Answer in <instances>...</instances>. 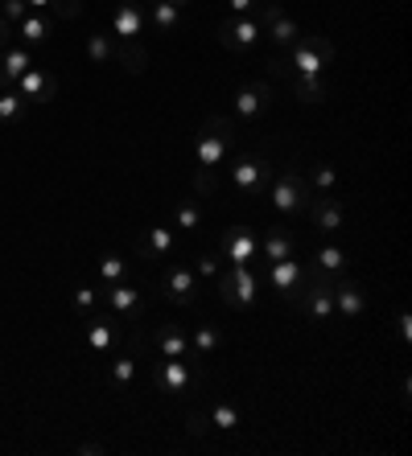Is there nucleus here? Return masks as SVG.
Wrapping results in <instances>:
<instances>
[{
	"label": "nucleus",
	"instance_id": "7c9ffc66",
	"mask_svg": "<svg viewBox=\"0 0 412 456\" xmlns=\"http://www.w3.org/2000/svg\"><path fill=\"white\" fill-rule=\"evenodd\" d=\"M21 116H25V99L17 95V86H9V91H0V124L12 127Z\"/></svg>",
	"mask_w": 412,
	"mask_h": 456
},
{
	"label": "nucleus",
	"instance_id": "412c9836",
	"mask_svg": "<svg viewBox=\"0 0 412 456\" xmlns=\"http://www.w3.org/2000/svg\"><path fill=\"white\" fill-rule=\"evenodd\" d=\"M305 280V267L297 259H281V264H268V284L281 292L284 300H293V292L301 288Z\"/></svg>",
	"mask_w": 412,
	"mask_h": 456
},
{
	"label": "nucleus",
	"instance_id": "423d86ee",
	"mask_svg": "<svg viewBox=\"0 0 412 456\" xmlns=\"http://www.w3.org/2000/svg\"><path fill=\"white\" fill-rule=\"evenodd\" d=\"M268 198H272V210L281 214V218H289V214L305 210V202H309V185L301 181V173L297 169H284V173H276Z\"/></svg>",
	"mask_w": 412,
	"mask_h": 456
},
{
	"label": "nucleus",
	"instance_id": "c9c22d12",
	"mask_svg": "<svg viewBox=\"0 0 412 456\" xmlns=\"http://www.w3.org/2000/svg\"><path fill=\"white\" fill-rule=\"evenodd\" d=\"M314 190H317V193H334V190H338L334 165H314Z\"/></svg>",
	"mask_w": 412,
	"mask_h": 456
},
{
	"label": "nucleus",
	"instance_id": "cd10ccee",
	"mask_svg": "<svg viewBox=\"0 0 412 456\" xmlns=\"http://www.w3.org/2000/svg\"><path fill=\"white\" fill-rule=\"evenodd\" d=\"M289 86H293V95L301 99V103H322L325 99V86L317 75H289Z\"/></svg>",
	"mask_w": 412,
	"mask_h": 456
},
{
	"label": "nucleus",
	"instance_id": "4468645a",
	"mask_svg": "<svg viewBox=\"0 0 412 456\" xmlns=\"http://www.w3.org/2000/svg\"><path fill=\"white\" fill-rule=\"evenodd\" d=\"M305 214H309V223H314L322 234H338V231H342V223H347L342 202H338L334 193H309Z\"/></svg>",
	"mask_w": 412,
	"mask_h": 456
},
{
	"label": "nucleus",
	"instance_id": "c756f323",
	"mask_svg": "<svg viewBox=\"0 0 412 456\" xmlns=\"http://www.w3.org/2000/svg\"><path fill=\"white\" fill-rule=\"evenodd\" d=\"M25 4L50 12V17H62V21H75L78 12H83V0H25Z\"/></svg>",
	"mask_w": 412,
	"mask_h": 456
},
{
	"label": "nucleus",
	"instance_id": "37998d69",
	"mask_svg": "<svg viewBox=\"0 0 412 456\" xmlns=\"http://www.w3.org/2000/svg\"><path fill=\"white\" fill-rule=\"evenodd\" d=\"M78 452H83V456H103V452H108V448H103V444H95V440H87V444H78Z\"/></svg>",
	"mask_w": 412,
	"mask_h": 456
},
{
	"label": "nucleus",
	"instance_id": "f704fd0d",
	"mask_svg": "<svg viewBox=\"0 0 412 456\" xmlns=\"http://www.w3.org/2000/svg\"><path fill=\"white\" fill-rule=\"evenodd\" d=\"M132 379H136V358H132V354H119V358L111 362V382H116V387H128Z\"/></svg>",
	"mask_w": 412,
	"mask_h": 456
},
{
	"label": "nucleus",
	"instance_id": "c03bdc74",
	"mask_svg": "<svg viewBox=\"0 0 412 456\" xmlns=\"http://www.w3.org/2000/svg\"><path fill=\"white\" fill-rule=\"evenodd\" d=\"M165 4H177V9H185V4H190V0H165Z\"/></svg>",
	"mask_w": 412,
	"mask_h": 456
},
{
	"label": "nucleus",
	"instance_id": "aec40b11",
	"mask_svg": "<svg viewBox=\"0 0 412 456\" xmlns=\"http://www.w3.org/2000/svg\"><path fill=\"white\" fill-rule=\"evenodd\" d=\"M29 66H33L29 45H21V42L4 45V50H0V91H9V86L17 83V78H21Z\"/></svg>",
	"mask_w": 412,
	"mask_h": 456
},
{
	"label": "nucleus",
	"instance_id": "6ab92c4d",
	"mask_svg": "<svg viewBox=\"0 0 412 456\" xmlns=\"http://www.w3.org/2000/svg\"><path fill=\"white\" fill-rule=\"evenodd\" d=\"M54 29H58V17H50V12H25L21 21L12 25V33H17L21 45H45Z\"/></svg>",
	"mask_w": 412,
	"mask_h": 456
},
{
	"label": "nucleus",
	"instance_id": "0eeeda50",
	"mask_svg": "<svg viewBox=\"0 0 412 456\" xmlns=\"http://www.w3.org/2000/svg\"><path fill=\"white\" fill-rule=\"evenodd\" d=\"M272 107V86L264 83V78H251V83H243L235 91V99H231V111H235L239 127L256 124V116H264Z\"/></svg>",
	"mask_w": 412,
	"mask_h": 456
},
{
	"label": "nucleus",
	"instance_id": "72a5a7b5",
	"mask_svg": "<svg viewBox=\"0 0 412 456\" xmlns=\"http://www.w3.org/2000/svg\"><path fill=\"white\" fill-rule=\"evenodd\" d=\"M210 411H202V407H190V411H185V432L194 436V440H206V436H210Z\"/></svg>",
	"mask_w": 412,
	"mask_h": 456
},
{
	"label": "nucleus",
	"instance_id": "2eb2a0df",
	"mask_svg": "<svg viewBox=\"0 0 412 456\" xmlns=\"http://www.w3.org/2000/svg\"><path fill=\"white\" fill-rule=\"evenodd\" d=\"M99 297L108 300L111 313H116V317H124L128 325H136V321L144 317V297L136 292V288H128V280H124V284H108Z\"/></svg>",
	"mask_w": 412,
	"mask_h": 456
},
{
	"label": "nucleus",
	"instance_id": "4be33fe9",
	"mask_svg": "<svg viewBox=\"0 0 412 456\" xmlns=\"http://www.w3.org/2000/svg\"><path fill=\"white\" fill-rule=\"evenodd\" d=\"M264 259L268 264H281V259H293V234H289V226L276 223L264 231Z\"/></svg>",
	"mask_w": 412,
	"mask_h": 456
},
{
	"label": "nucleus",
	"instance_id": "393cba45",
	"mask_svg": "<svg viewBox=\"0 0 412 456\" xmlns=\"http://www.w3.org/2000/svg\"><path fill=\"white\" fill-rule=\"evenodd\" d=\"M347 264H350V251H347V247L322 243L314 251V267H317V272H325V276H338V272H342Z\"/></svg>",
	"mask_w": 412,
	"mask_h": 456
},
{
	"label": "nucleus",
	"instance_id": "a19ab883",
	"mask_svg": "<svg viewBox=\"0 0 412 456\" xmlns=\"http://www.w3.org/2000/svg\"><path fill=\"white\" fill-rule=\"evenodd\" d=\"M12 42H17V33H12V25L0 17V50H4V45H12Z\"/></svg>",
	"mask_w": 412,
	"mask_h": 456
},
{
	"label": "nucleus",
	"instance_id": "b1692460",
	"mask_svg": "<svg viewBox=\"0 0 412 456\" xmlns=\"http://www.w3.org/2000/svg\"><path fill=\"white\" fill-rule=\"evenodd\" d=\"M218 346H223V333H218L215 325H198V330L190 333V350H194L198 362H210L218 354Z\"/></svg>",
	"mask_w": 412,
	"mask_h": 456
},
{
	"label": "nucleus",
	"instance_id": "2f4dec72",
	"mask_svg": "<svg viewBox=\"0 0 412 456\" xmlns=\"http://www.w3.org/2000/svg\"><path fill=\"white\" fill-rule=\"evenodd\" d=\"M99 276H103V284H124L128 280V264L119 255H103L99 259Z\"/></svg>",
	"mask_w": 412,
	"mask_h": 456
},
{
	"label": "nucleus",
	"instance_id": "39448f33",
	"mask_svg": "<svg viewBox=\"0 0 412 456\" xmlns=\"http://www.w3.org/2000/svg\"><path fill=\"white\" fill-rule=\"evenodd\" d=\"M268 177H272V165L260 152H243V157H235V165H231V190H235L239 198H260V193L268 190Z\"/></svg>",
	"mask_w": 412,
	"mask_h": 456
},
{
	"label": "nucleus",
	"instance_id": "473e14b6",
	"mask_svg": "<svg viewBox=\"0 0 412 456\" xmlns=\"http://www.w3.org/2000/svg\"><path fill=\"white\" fill-rule=\"evenodd\" d=\"M210 424L223 428V432H239V424H243V415H239L231 403H215V407H210Z\"/></svg>",
	"mask_w": 412,
	"mask_h": 456
},
{
	"label": "nucleus",
	"instance_id": "f257e3e1",
	"mask_svg": "<svg viewBox=\"0 0 412 456\" xmlns=\"http://www.w3.org/2000/svg\"><path fill=\"white\" fill-rule=\"evenodd\" d=\"M235 140H239V127L223 111L206 116L202 132L194 136V193L198 198H210L218 190V165L235 149Z\"/></svg>",
	"mask_w": 412,
	"mask_h": 456
},
{
	"label": "nucleus",
	"instance_id": "7ed1b4c3",
	"mask_svg": "<svg viewBox=\"0 0 412 456\" xmlns=\"http://www.w3.org/2000/svg\"><path fill=\"white\" fill-rule=\"evenodd\" d=\"M215 288L227 308H251L260 300V280H256V272L248 264H227L215 276Z\"/></svg>",
	"mask_w": 412,
	"mask_h": 456
},
{
	"label": "nucleus",
	"instance_id": "e433bc0d",
	"mask_svg": "<svg viewBox=\"0 0 412 456\" xmlns=\"http://www.w3.org/2000/svg\"><path fill=\"white\" fill-rule=\"evenodd\" d=\"M95 305H99V288H91V284H83L75 292V313H83V317H91L95 313Z\"/></svg>",
	"mask_w": 412,
	"mask_h": 456
},
{
	"label": "nucleus",
	"instance_id": "4c0bfd02",
	"mask_svg": "<svg viewBox=\"0 0 412 456\" xmlns=\"http://www.w3.org/2000/svg\"><path fill=\"white\" fill-rule=\"evenodd\" d=\"M218 264H223V259H218V251H202L194 259V276H210V280H215L218 276Z\"/></svg>",
	"mask_w": 412,
	"mask_h": 456
},
{
	"label": "nucleus",
	"instance_id": "f03ea898",
	"mask_svg": "<svg viewBox=\"0 0 412 456\" xmlns=\"http://www.w3.org/2000/svg\"><path fill=\"white\" fill-rule=\"evenodd\" d=\"M281 58L293 75H317L322 78V70L334 62V42H330L325 33H309V37H297L289 50H281Z\"/></svg>",
	"mask_w": 412,
	"mask_h": 456
},
{
	"label": "nucleus",
	"instance_id": "6e6552de",
	"mask_svg": "<svg viewBox=\"0 0 412 456\" xmlns=\"http://www.w3.org/2000/svg\"><path fill=\"white\" fill-rule=\"evenodd\" d=\"M264 37V25L256 21V17H223L218 21V45L223 50H231V53H243V50H251V45Z\"/></svg>",
	"mask_w": 412,
	"mask_h": 456
},
{
	"label": "nucleus",
	"instance_id": "9d476101",
	"mask_svg": "<svg viewBox=\"0 0 412 456\" xmlns=\"http://www.w3.org/2000/svg\"><path fill=\"white\" fill-rule=\"evenodd\" d=\"M161 292L174 300L177 308L198 305V276H194V267H190V264H169V267H165V276H161Z\"/></svg>",
	"mask_w": 412,
	"mask_h": 456
},
{
	"label": "nucleus",
	"instance_id": "58836bf2",
	"mask_svg": "<svg viewBox=\"0 0 412 456\" xmlns=\"http://www.w3.org/2000/svg\"><path fill=\"white\" fill-rule=\"evenodd\" d=\"M25 12H29V4H25V0H0V17H4L9 25H17Z\"/></svg>",
	"mask_w": 412,
	"mask_h": 456
},
{
	"label": "nucleus",
	"instance_id": "f3484780",
	"mask_svg": "<svg viewBox=\"0 0 412 456\" xmlns=\"http://www.w3.org/2000/svg\"><path fill=\"white\" fill-rule=\"evenodd\" d=\"M152 350L161 354V358H194V350H190V333L182 330V325H157L152 330Z\"/></svg>",
	"mask_w": 412,
	"mask_h": 456
},
{
	"label": "nucleus",
	"instance_id": "79ce46f5",
	"mask_svg": "<svg viewBox=\"0 0 412 456\" xmlns=\"http://www.w3.org/2000/svg\"><path fill=\"white\" fill-rule=\"evenodd\" d=\"M396 330H400V338H404V341L412 338V317H408V313H400V317H396Z\"/></svg>",
	"mask_w": 412,
	"mask_h": 456
},
{
	"label": "nucleus",
	"instance_id": "ddd939ff",
	"mask_svg": "<svg viewBox=\"0 0 412 456\" xmlns=\"http://www.w3.org/2000/svg\"><path fill=\"white\" fill-rule=\"evenodd\" d=\"M12 86H17V95H21L25 103H50L58 91V75L50 66H29Z\"/></svg>",
	"mask_w": 412,
	"mask_h": 456
},
{
	"label": "nucleus",
	"instance_id": "1a4fd4ad",
	"mask_svg": "<svg viewBox=\"0 0 412 456\" xmlns=\"http://www.w3.org/2000/svg\"><path fill=\"white\" fill-rule=\"evenodd\" d=\"M256 12H260V25H264V33L272 37V45H276V50H289V45L301 37V25H297L293 17H284L276 0H260V9H256Z\"/></svg>",
	"mask_w": 412,
	"mask_h": 456
},
{
	"label": "nucleus",
	"instance_id": "9b49d317",
	"mask_svg": "<svg viewBox=\"0 0 412 456\" xmlns=\"http://www.w3.org/2000/svg\"><path fill=\"white\" fill-rule=\"evenodd\" d=\"M111 37L119 45H141V33H144V12L136 0H119L111 4Z\"/></svg>",
	"mask_w": 412,
	"mask_h": 456
},
{
	"label": "nucleus",
	"instance_id": "dca6fc26",
	"mask_svg": "<svg viewBox=\"0 0 412 456\" xmlns=\"http://www.w3.org/2000/svg\"><path fill=\"white\" fill-rule=\"evenodd\" d=\"M330 292H334L338 321L363 317V308H367V292H363V284H355V280H330Z\"/></svg>",
	"mask_w": 412,
	"mask_h": 456
},
{
	"label": "nucleus",
	"instance_id": "f8f14e48",
	"mask_svg": "<svg viewBox=\"0 0 412 456\" xmlns=\"http://www.w3.org/2000/svg\"><path fill=\"white\" fill-rule=\"evenodd\" d=\"M136 255L144 264H165L177 255V231L174 226H149V231L136 239Z\"/></svg>",
	"mask_w": 412,
	"mask_h": 456
},
{
	"label": "nucleus",
	"instance_id": "20e7f679",
	"mask_svg": "<svg viewBox=\"0 0 412 456\" xmlns=\"http://www.w3.org/2000/svg\"><path fill=\"white\" fill-rule=\"evenodd\" d=\"M194 370H202V366H194ZM194 370L182 358H161V362H152V387L161 395L185 399V395H194L202 387V374H194Z\"/></svg>",
	"mask_w": 412,
	"mask_h": 456
},
{
	"label": "nucleus",
	"instance_id": "c85d7f7f",
	"mask_svg": "<svg viewBox=\"0 0 412 456\" xmlns=\"http://www.w3.org/2000/svg\"><path fill=\"white\" fill-rule=\"evenodd\" d=\"M174 231H190V234L202 231V206H198V198L174 206Z\"/></svg>",
	"mask_w": 412,
	"mask_h": 456
},
{
	"label": "nucleus",
	"instance_id": "5701e85b",
	"mask_svg": "<svg viewBox=\"0 0 412 456\" xmlns=\"http://www.w3.org/2000/svg\"><path fill=\"white\" fill-rule=\"evenodd\" d=\"M144 21H149L157 33H174L177 25H182V9H177V4H165V0H149Z\"/></svg>",
	"mask_w": 412,
	"mask_h": 456
},
{
	"label": "nucleus",
	"instance_id": "a878e982",
	"mask_svg": "<svg viewBox=\"0 0 412 456\" xmlns=\"http://www.w3.org/2000/svg\"><path fill=\"white\" fill-rule=\"evenodd\" d=\"M116 50H119V42H116V37H111L108 29H95V33H91V37H87V58H91V62H95V66H108V62H116Z\"/></svg>",
	"mask_w": 412,
	"mask_h": 456
},
{
	"label": "nucleus",
	"instance_id": "a211bd4d",
	"mask_svg": "<svg viewBox=\"0 0 412 456\" xmlns=\"http://www.w3.org/2000/svg\"><path fill=\"white\" fill-rule=\"evenodd\" d=\"M251 255H256V234H251L248 226H231V231H223L218 259H227V264H251Z\"/></svg>",
	"mask_w": 412,
	"mask_h": 456
},
{
	"label": "nucleus",
	"instance_id": "bb28decb",
	"mask_svg": "<svg viewBox=\"0 0 412 456\" xmlns=\"http://www.w3.org/2000/svg\"><path fill=\"white\" fill-rule=\"evenodd\" d=\"M87 346L95 354H108L116 346V325L103 317H87Z\"/></svg>",
	"mask_w": 412,
	"mask_h": 456
},
{
	"label": "nucleus",
	"instance_id": "ea45409f",
	"mask_svg": "<svg viewBox=\"0 0 412 456\" xmlns=\"http://www.w3.org/2000/svg\"><path fill=\"white\" fill-rule=\"evenodd\" d=\"M256 9H260V0H227L231 17H256Z\"/></svg>",
	"mask_w": 412,
	"mask_h": 456
}]
</instances>
